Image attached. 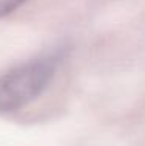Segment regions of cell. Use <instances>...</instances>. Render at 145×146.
<instances>
[{"mask_svg": "<svg viewBox=\"0 0 145 146\" xmlns=\"http://www.w3.org/2000/svg\"><path fill=\"white\" fill-rule=\"evenodd\" d=\"M25 0H0V19L14 13Z\"/></svg>", "mask_w": 145, "mask_h": 146, "instance_id": "2", "label": "cell"}, {"mask_svg": "<svg viewBox=\"0 0 145 146\" xmlns=\"http://www.w3.org/2000/svg\"><path fill=\"white\" fill-rule=\"evenodd\" d=\"M61 54L28 61L0 76V115H9L33 103L48 87Z\"/></svg>", "mask_w": 145, "mask_h": 146, "instance_id": "1", "label": "cell"}]
</instances>
